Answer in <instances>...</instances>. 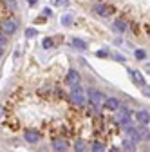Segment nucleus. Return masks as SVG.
<instances>
[{"label":"nucleus","mask_w":150,"mask_h":152,"mask_svg":"<svg viewBox=\"0 0 150 152\" xmlns=\"http://www.w3.org/2000/svg\"><path fill=\"white\" fill-rule=\"evenodd\" d=\"M24 140H25L27 143H38V141L42 140V134H40L38 130L27 129V130H25V134H24Z\"/></svg>","instance_id":"5"},{"label":"nucleus","mask_w":150,"mask_h":152,"mask_svg":"<svg viewBox=\"0 0 150 152\" xmlns=\"http://www.w3.org/2000/svg\"><path fill=\"white\" fill-rule=\"evenodd\" d=\"M0 116H2V107H0Z\"/></svg>","instance_id":"26"},{"label":"nucleus","mask_w":150,"mask_h":152,"mask_svg":"<svg viewBox=\"0 0 150 152\" xmlns=\"http://www.w3.org/2000/svg\"><path fill=\"white\" fill-rule=\"evenodd\" d=\"M112 27H114V31H118V33H125L127 31V22L123 18H116V20L112 22Z\"/></svg>","instance_id":"13"},{"label":"nucleus","mask_w":150,"mask_h":152,"mask_svg":"<svg viewBox=\"0 0 150 152\" xmlns=\"http://www.w3.org/2000/svg\"><path fill=\"white\" fill-rule=\"evenodd\" d=\"M116 123L121 125V127H130L132 125V114H130V110L127 107H119L116 110V116H114Z\"/></svg>","instance_id":"1"},{"label":"nucleus","mask_w":150,"mask_h":152,"mask_svg":"<svg viewBox=\"0 0 150 152\" xmlns=\"http://www.w3.org/2000/svg\"><path fill=\"white\" fill-rule=\"evenodd\" d=\"M123 150H127V152H136V141L134 140H125L123 141Z\"/></svg>","instance_id":"16"},{"label":"nucleus","mask_w":150,"mask_h":152,"mask_svg":"<svg viewBox=\"0 0 150 152\" xmlns=\"http://www.w3.org/2000/svg\"><path fill=\"white\" fill-rule=\"evenodd\" d=\"M16 29H18V22L15 20V18H4V20L0 22V31H2L6 36L15 34Z\"/></svg>","instance_id":"3"},{"label":"nucleus","mask_w":150,"mask_h":152,"mask_svg":"<svg viewBox=\"0 0 150 152\" xmlns=\"http://www.w3.org/2000/svg\"><path fill=\"white\" fill-rule=\"evenodd\" d=\"M71 44H72V47H76V49H80V51H85V49H87V42H83L82 38H72Z\"/></svg>","instance_id":"15"},{"label":"nucleus","mask_w":150,"mask_h":152,"mask_svg":"<svg viewBox=\"0 0 150 152\" xmlns=\"http://www.w3.org/2000/svg\"><path fill=\"white\" fill-rule=\"evenodd\" d=\"M108 152H123V150H121V148H118V147H112Z\"/></svg>","instance_id":"25"},{"label":"nucleus","mask_w":150,"mask_h":152,"mask_svg":"<svg viewBox=\"0 0 150 152\" xmlns=\"http://www.w3.org/2000/svg\"><path fill=\"white\" fill-rule=\"evenodd\" d=\"M85 100H87L85 91L80 87V83H78V85H72V89H71V102H72L74 105L82 107V105H85Z\"/></svg>","instance_id":"2"},{"label":"nucleus","mask_w":150,"mask_h":152,"mask_svg":"<svg viewBox=\"0 0 150 152\" xmlns=\"http://www.w3.org/2000/svg\"><path fill=\"white\" fill-rule=\"evenodd\" d=\"M87 98H89V102H90L92 107H100L101 102H103V92L98 91V89H90L87 92Z\"/></svg>","instance_id":"4"},{"label":"nucleus","mask_w":150,"mask_h":152,"mask_svg":"<svg viewBox=\"0 0 150 152\" xmlns=\"http://www.w3.org/2000/svg\"><path fill=\"white\" fill-rule=\"evenodd\" d=\"M96 56H98V58H107L108 54H107V51H105V49H100V51L96 53Z\"/></svg>","instance_id":"22"},{"label":"nucleus","mask_w":150,"mask_h":152,"mask_svg":"<svg viewBox=\"0 0 150 152\" xmlns=\"http://www.w3.org/2000/svg\"><path fill=\"white\" fill-rule=\"evenodd\" d=\"M94 13L100 15V16H110L114 13V7L112 6H105V4H96L94 6Z\"/></svg>","instance_id":"6"},{"label":"nucleus","mask_w":150,"mask_h":152,"mask_svg":"<svg viewBox=\"0 0 150 152\" xmlns=\"http://www.w3.org/2000/svg\"><path fill=\"white\" fill-rule=\"evenodd\" d=\"M128 74L132 76V80H134V83H136V85L145 87V78H143V74H141L139 71H130V69H128Z\"/></svg>","instance_id":"12"},{"label":"nucleus","mask_w":150,"mask_h":152,"mask_svg":"<svg viewBox=\"0 0 150 152\" xmlns=\"http://www.w3.org/2000/svg\"><path fill=\"white\" fill-rule=\"evenodd\" d=\"M103 107L107 109V110H112V112H116L118 109H119V100L114 96V98H107L105 102H103Z\"/></svg>","instance_id":"8"},{"label":"nucleus","mask_w":150,"mask_h":152,"mask_svg":"<svg viewBox=\"0 0 150 152\" xmlns=\"http://www.w3.org/2000/svg\"><path fill=\"white\" fill-rule=\"evenodd\" d=\"M92 152H105V147H103V143L96 141L94 145H92Z\"/></svg>","instance_id":"20"},{"label":"nucleus","mask_w":150,"mask_h":152,"mask_svg":"<svg viewBox=\"0 0 150 152\" xmlns=\"http://www.w3.org/2000/svg\"><path fill=\"white\" fill-rule=\"evenodd\" d=\"M71 24H72V15H63V16H62V26L67 27V26H71Z\"/></svg>","instance_id":"18"},{"label":"nucleus","mask_w":150,"mask_h":152,"mask_svg":"<svg viewBox=\"0 0 150 152\" xmlns=\"http://www.w3.org/2000/svg\"><path fill=\"white\" fill-rule=\"evenodd\" d=\"M72 148H74V152H85L87 150V141L85 140H76L74 145H72Z\"/></svg>","instance_id":"14"},{"label":"nucleus","mask_w":150,"mask_h":152,"mask_svg":"<svg viewBox=\"0 0 150 152\" xmlns=\"http://www.w3.org/2000/svg\"><path fill=\"white\" fill-rule=\"evenodd\" d=\"M136 58H138V60H145V58H146V53H145L143 49H138V51H136Z\"/></svg>","instance_id":"21"},{"label":"nucleus","mask_w":150,"mask_h":152,"mask_svg":"<svg viewBox=\"0 0 150 152\" xmlns=\"http://www.w3.org/2000/svg\"><path fill=\"white\" fill-rule=\"evenodd\" d=\"M125 129H127V134H128V138H130V140H134L136 143H138V141H143V140H141L139 127H125Z\"/></svg>","instance_id":"9"},{"label":"nucleus","mask_w":150,"mask_h":152,"mask_svg":"<svg viewBox=\"0 0 150 152\" xmlns=\"http://www.w3.org/2000/svg\"><path fill=\"white\" fill-rule=\"evenodd\" d=\"M136 120H138L139 125L150 123V114H148V110H138V112H136Z\"/></svg>","instance_id":"10"},{"label":"nucleus","mask_w":150,"mask_h":152,"mask_svg":"<svg viewBox=\"0 0 150 152\" xmlns=\"http://www.w3.org/2000/svg\"><path fill=\"white\" fill-rule=\"evenodd\" d=\"M6 42H7V38H6V34H4L2 31H0V47H2V45H6Z\"/></svg>","instance_id":"24"},{"label":"nucleus","mask_w":150,"mask_h":152,"mask_svg":"<svg viewBox=\"0 0 150 152\" xmlns=\"http://www.w3.org/2000/svg\"><path fill=\"white\" fill-rule=\"evenodd\" d=\"M45 49H49V47H52V40H51V38H45V40H44V44H42Z\"/></svg>","instance_id":"23"},{"label":"nucleus","mask_w":150,"mask_h":152,"mask_svg":"<svg viewBox=\"0 0 150 152\" xmlns=\"http://www.w3.org/2000/svg\"><path fill=\"white\" fill-rule=\"evenodd\" d=\"M52 148L56 150V152H65L67 148H69V143L67 141H63V140H52Z\"/></svg>","instance_id":"11"},{"label":"nucleus","mask_w":150,"mask_h":152,"mask_svg":"<svg viewBox=\"0 0 150 152\" xmlns=\"http://www.w3.org/2000/svg\"><path fill=\"white\" fill-rule=\"evenodd\" d=\"M0 56H2V47H0Z\"/></svg>","instance_id":"27"},{"label":"nucleus","mask_w":150,"mask_h":152,"mask_svg":"<svg viewBox=\"0 0 150 152\" xmlns=\"http://www.w3.org/2000/svg\"><path fill=\"white\" fill-rule=\"evenodd\" d=\"M65 83L67 85H78L80 83V74H78V71H74V69H71L69 72H67V76H65Z\"/></svg>","instance_id":"7"},{"label":"nucleus","mask_w":150,"mask_h":152,"mask_svg":"<svg viewBox=\"0 0 150 152\" xmlns=\"http://www.w3.org/2000/svg\"><path fill=\"white\" fill-rule=\"evenodd\" d=\"M25 36L27 38H34V36H38V31H36L34 27H27L25 29Z\"/></svg>","instance_id":"19"},{"label":"nucleus","mask_w":150,"mask_h":152,"mask_svg":"<svg viewBox=\"0 0 150 152\" xmlns=\"http://www.w3.org/2000/svg\"><path fill=\"white\" fill-rule=\"evenodd\" d=\"M4 6H6V9L11 11V13H15V11L18 9V2H16V0H4Z\"/></svg>","instance_id":"17"}]
</instances>
